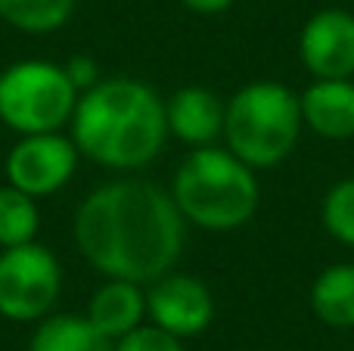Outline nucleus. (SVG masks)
I'll list each match as a JSON object with an SVG mask.
<instances>
[{
    "mask_svg": "<svg viewBox=\"0 0 354 351\" xmlns=\"http://www.w3.org/2000/svg\"><path fill=\"white\" fill-rule=\"evenodd\" d=\"M75 246L97 274L153 283L183 252V215L162 187L122 178L81 199L72 221Z\"/></svg>",
    "mask_w": 354,
    "mask_h": 351,
    "instance_id": "f257e3e1",
    "label": "nucleus"
},
{
    "mask_svg": "<svg viewBox=\"0 0 354 351\" xmlns=\"http://www.w3.org/2000/svg\"><path fill=\"white\" fill-rule=\"evenodd\" d=\"M72 140L81 159L109 171H137L159 159L168 140L165 99L140 78H103L78 97Z\"/></svg>",
    "mask_w": 354,
    "mask_h": 351,
    "instance_id": "f03ea898",
    "label": "nucleus"
},
{
    "mask_svg": "<svg viewBox=\"0 0 354 351\" xmlns=\"http://www.w3.org/2000/svg\"><path fill=\"white\" fill-rule=\"evenodd\" d=\"M255 168L221 146H196L180 162L171 184V199L183 221L212 234H227L252 221L258 209Z\"/></svg>",
    "mask_w": 354,
    "mask_h": 351,
    "instance_id": "7ed1b4c3",
    "label": "nucleus"
},
{
    "mask_svg": "<svg viewBox=\"0 0 354 351\" xmlns=\"http://www.w3.org/2000/svg\"><path fill=\"white\" fill-rule=\"evenodd\" d=\"M301 99L277 81H255L233 93L224 112V140L252 168L283 162L299 143Z\"/></svg>",
    "mask_w": 354,
    "mask_h": 351,
    "instance_id": "20e7f679",
    "label": "nucleus"
},
{
    "mask_svg": "<svg viewBox=\"0 0 354 351\" xmlns=\"http://www.w3.org/2000/svg\"><path fill=\"white\" fill-rule=\"evenodd\" d=\"M78 97V87L59 62L19 59L0 72V122L19 137L66 131Z\"/></svg>",
    "mask_w": 354,
    "mask_h": 351,
    "instance_id": "39448f33",
    "label": "nucleus"
},
{
    "mask_svg": "<svg viewBox=\"0 0 354 351\" xmlns=\"http://www.w3.org/2000/svg\"><path fill=\"white\" fill-rule=\"evenodd\" d=\"M62 292V265L47 246L0 249V317L12 323H37L53 311Z\"/></svg>",
    "mask_w": 354,
    "mask_h": 351,
    "instance_id": "423d86ee",
    "label": "nucleus"
},
{
    "mask_svg": "<svg viewBox=\"0 0 354 351\" xmlns=\"http://www.w3.org/2000/svg\"><path fill=\"white\" fill-rule=\"evenodd\" d=\"M78 159L81 153L72 134H62V131L22 134L6 153V184L35 199H47L75 178Z\"/></svg>",
    "mask_w": 354,
    "mask_h": 351,
    "instance_id": "0eeeda50",
    "label": "nucleus"
},
{
    "mask_svg": "<svg viewBox=\"0 0 354 351\" xmlns=\"http://www.w3.org/2000/svg\"><path fill=\"white\" fill-rule=\"evenodd\" d=\"M147 317L156 327L180 336H199L214 317V298L202 280L189 274H162L147 290Z\"/></svg>",
    "mask_w": 354,
    "mask_h": 351,
    "instance_id": "6e6552de",
    "label": "nucleus"
},
{
    "mask_svg": "<svg viewBox=\"0 0 354 351\" xmlns=\"http://www.w3.org/2000/svg\"><path fill=\"white\" fill-rule=\"evenodd\" d=\"M299 53L308 72L317 78H351L354 75V16L324 10L301 28Z\"/></svg>",
    "mask_w": 354,
    "mask_h": 351,
    "instance_id": "1a4fd4ad",
    "label": "nucleus"
},
{
    "mask_svg": "<svg viewBox=\"0 0 354 351\" xmlns=\"http://www.w3.org/2000/svg\"><path fill=\"white\" fill-rule=\"evenodd\" d=\"M224 112L227 103H221L208 87H180L171 99H165L168 131L189 146H208L224 134Z\"/></svg>",
    "mask_w": 354,
    "mask_h": 351,
    "instance_id": "9d476101",
    "label": "nucleus"
},
{
    "mask_svg": "<svg viewBox=\"0 0 354 351\" xmlns=\"http://www.w3.org/2000/svg\"><path fill=\"white\" fill-rule=\"evenodd\" d=\"M301 118L326 140L354 137V84L348 78H317L301 93Z\"/></svg>",
    "mask_w": 354,
    "mask_h": 351,
    "instance_id": "9b49d317",
    "label": "nucleus"
},
{
    "mask_svg": "<svg viewBox=\"0 0 354 351\" xmlns=\"http://www.w3.org/2000/svg\"><path fill=\"white\" fill-rule=\"evenodd\" d=\"M84 317L100 333L115 342L147 321V290H143V283H134V280L106 277V283L87 302Z\"/></svg>",
    "mask_w": 354,
    "mask_h": 351,
    "instance_id": "f8f14e48",
    "label": "nucleus"
},
{
    "mask_svg": "<svg viewBox=\"0 0 354 351\" xmlns=\"http://www.w3.org/2000/svg\"><path fill=\"white\" fill-rule=\"evenodd\" d=\"M28 351H115V342L100 333L84 314H47L37 321Z\"/></svg>",
    "mask_w": 354,
    "mask_h": 351,
    "instance_id": "ddd939ff",
    "label": "nucleus"
},
{
    "mask_svg": "<svg viewBox=\"0 0 354 351\" xmlns=\"http://www.w3.org/2000/svg\"><path fill=\"white\" fill-rule=\"evenodd\" d=\"M311 308L336 330L354 327V265L326 267L311 286Z\"/></svg>",
    "mask_w": 354,
    "mask_h": 351,
    "instance_id": "4468645a",
    "label": "nucleus"
},
{
    "mask_svg": "<svg viewBox=\"0 0 354 351\" xmlns=\"http://www.w3.org/2000/svg\"><path fill=\"white\" fill-rule=\"evenodd\" d=\"M75 0H0V22L22 35H50L72 19Z\"/></svg>",
    "mask_w": 354,
    "mask_h": 351,
    "instance_id": "2eb2a0df",
    "label": "nucleus"
},
{
    "mask_svg": "<svg viewBox=\"0 0 354 351\" xmlns=\"http://www.w3.org/2000/svg\"><path fill=\"white\" fill-rule=\"evenodd\" d=\"M37 230H41L37 199L10 184L0 187V249L35 243Z\"/></svg>",
    "mask_w": 354,
    "mask_h": 351,
    "instance_id": "dca6fc26",
    "label": "nucleus"
},
{
    "mask_svg": "<svg viewBox=\"0 0 354 351\" xmlns=\"http://www.w3.org/2000/svg\"><path fill=\"white\" fill-rule=\"evenodd\" d=\"M324 227L345 246H354V178H345L324 199Z\"/></svg>",
    "mask_w": 354,
    "mask_h": 351,
    "instance_id": "f3484780",
    "label": "nucleus"
},
{
    "mask_svg": "<svg viewBox=\"0 0 354 351\" xmlns=\"http://www.w3.org/2000/svg\"><path fill=\"white\" fill-rule=\"evenodd\" d=\"M115 351H183L180 336L168 333V330L156 327V323H140L137 330H131L128 336L115 339Z\"/></svg>",
    "mask_w": 354,
    "mask_h": 351,
    "instance_id": "a211bd4d",
    "label": "nucleus"
},
{
    "mask_svg": "<svg viewBox=\"0 0 354 351\" xmlns=\"http://www.w3.org/2000/svg\"><path fill=\"white\" fill-rule=\"evenodd\" d=\"M66 75L72 78V84L78 87V93L91 91L97 81H103V75H100V62L87 53H75L72 59L66 62Z\"/></svg>",
    "mask_w": 354,
    "mask_h": 351,
    "instance_id": "6ab92c4d",
    "label": "nucleus"
},
{
    "mask_svg": "<svg viewBox=\"0 0 354 351\" xmlns=\"http://www.w3.org/2000/svg\"><path fill=\"white\" fill-rule=\"evenodd\" d=\"M187 10L199 12V16H214V12H224L233 6V0H180Z\"/></svg>",
    "mask_w": 354,
    "mask_h": 351,
    "instance_id": "aec40b11",
    "label": "nucleus"
}]
</instances>
